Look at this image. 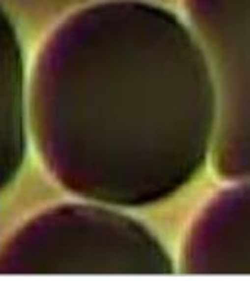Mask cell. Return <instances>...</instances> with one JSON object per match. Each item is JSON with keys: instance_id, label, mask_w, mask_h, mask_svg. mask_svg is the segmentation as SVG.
I'll use <instances>...</instances> for the list:
<instances>
[{"instance_id": "7a4b0ae2", "label": "cell", "mask_w": 250, "mask_h": 281, "mask_svg": "<svg viewBox=\"0 0 250 281\" xmlns=\"http://www.w3.org/2000/svg\"><path fill=\"white\" fill-rule=\"evenodd\" d=\"M189 273H250V182L218 195L189 236Z\"/></svg>"}, {"instance_id": "6da1fadb", "label": "cell", "mask_w": 250, "mask_h": 281, "mask_svg": "<svg viewBox=\"0 0 250 281\" xmlns=\"http://www.w3.org/2000/svg\"><path fill=\"white\" fill-rule=\"evenodd\" d=\"M215 94L212 150L220 171L250 174V0H188Z\"/></svg>"}]
</instances>
